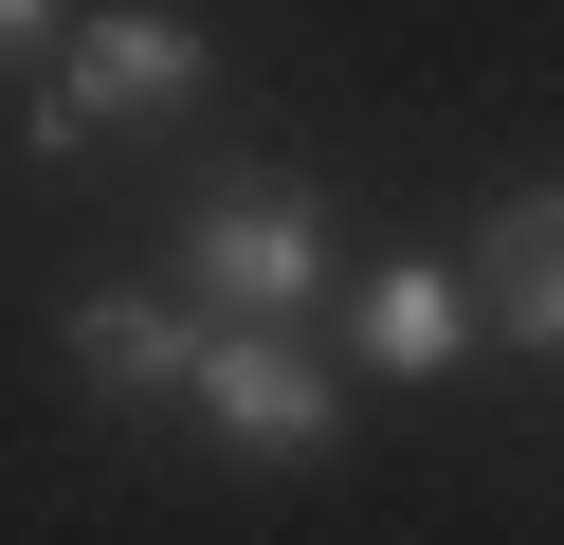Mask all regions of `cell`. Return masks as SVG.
I'll use <instances>...</instances> for the list:
<instances>
[{
	"mask_svg": "<svg viewBox=\"0 0 564 545\" xmlns=\"http://www.w3.org/2000/svg\"><path fill=\"white\" fill-rule=\"evenodd\" d=\"M474 327H510L528 363H564V182H510L474 237Z\"/></svg>",
	"mask_w": 564,
	"mask_h": 545,
	"instance_id": "obj_4",
	"label": "cell"
},
{
	"mask_svg": "<svg viewBox=\"0 0 564 545\" xmlns=\"http://www.w3.org/2000/svg\"><path fill=\"white\" fill-rule=\"evenodd\" d=\"M200 91H219V36H200L183 0H128V19H74V36H55L19 145H37V164H74L91 128H164V109H200Z\"/></svg>",
	"mask_w": 564,
	"mask_h": 545,
	"instance_id": "obj_1",
	"label": "cell"
},
{
	"mask_svg": "<svg viewBox=\"0 0 564 545\" xmlns=\"http://www.w3.org/2000/svg\"><path fill=\"white\" fill-rule=\"evenodd\" d=\"M74 363L128 400V418H164V400L200 382V327H183V309H147V291H91V309H74Z\"/></svg>",
	"mask_w": 564,
	"mask_h": 545,
	"instance_id": "obj_5",
	"label": "cell"
},
{
	"mask_svg": "<svg viewBox=\"0 0 564 545\" xmlns=\"http://www.w3.org/2000/svg\"><path fill=\"white\" fill-rule=\"evenodd\" d=\"M183 400H200V418H219L256 472H310V455H346V400L310 382V346H292V327H200V382H183Z\"/></svg>",
	"mask_w": 564,
	"mask_h": 545,
	"instance_id": "obj_3",
	"label": "cell"
},
{
	"mask_svg": "<svg viewBox=\"0 0 564 545\" xmlns=\"http://www.w3.org/2000/svg\"><path fill=\"white\" fill-rule=\"evenodd\" d=\"M55 36H74L55 0H0V55H55Z\"/></svg>",
	"mask_w": 564,
	"mask_h": 545,
	"instance_id": "obj_7",
	"label": "cell"
},
{
	"mask_svg": "<svg viewBox=\"0 0 564 545\" xmlns=\"http://www.w3.org/2000/svg\"><path fill=\"white\" fill-rule=\"evenodd\" d=\"M183 273L219 327H292L310 291H328V200L310 182H219V200L183 218Z\"/></svg>",
	"mask_w": 564,
	"mask_h": 545,
	"instance_id": "obj_2",
	"label": "cell"
},
{
	"mask_svg": "<svg viewBox=\"0 0 564 545\" xmlns=\"http://www.w3.org/2000/svg\"><path fill=\"white\" fill-rule=\"evenodd\" d=\"M455 346H474V273H437V254H419V273L365 291V363H382V382H437Z\"/></svg>",
	"mask_w": 564,
	"mask_h": 545,
	"instance_id": "obj_6",
	"label": "cell"
}]
</instances>
